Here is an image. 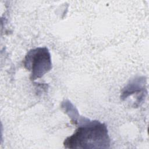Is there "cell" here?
Segmentation results:
<instances>
[{
    "mask_svg": "<svg viewBox=\"0 0 149 149\" xmlns=\"http://www.w3.org/2000/svg\"><path fill=\"white\" fill-rule=\"evenodd\" d=\"M77 129L66 138L63 146L66 148H108L111 140L106 125L98 120H90L83 116L74 123Z\"/></svg>",
    "mask_w": 149,
    "mask_h": 149,
    "instance_id": "obj_1",
    "label": "cell"
},
{
    "mask_svg": "<svg viewBox=\"0 0 149 149\" xmlns=\"http://www.w3.org/2000/svg\"><path fill=\"white\" fill-rule=\"evenodd\" d=\"M24 68L31 72L30 79L41 78L52 69L50 52L45 47H37L27 52L23 61Z\"/></svg>",
    "mask_w": 149,
    "mask_h": 149,
    "instance_id": "obj_2",
    "label": "cell"
},
{
    "mask_svg": "<svg viewBox=\"0 0 149 149\" xmlns=\"http://www.w3.org/2000/svg\"><path fill=\"white\" fill-rule=\"evenodd\" d=\"M146 79L144 77H137L131 80L123 89L120 98L122 100L126 99L133 94H146Z\"/></svg>",
    "mask_w": 149,
    "mask_h": 149,
    "instance_id": "obj_3",
    "label": "cell"
}]
</instances>
